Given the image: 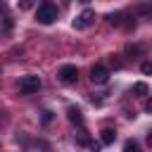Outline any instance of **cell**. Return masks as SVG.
I'll list each match as a JSON object with an SVG mask.
<instances>
[{"mask_svg":"<svg viewBox=\"0 0 152 152\" xmlns=\"http://www.w3.org/2000/svg\"><path fill=\"white\" fill-rule=\"evenodd\" d=\"M140 69H142V74H152V64H150V62H145Z\"/></svg>","mask_w":152,"mask_h":152,"instance_id":"4fadbf2b","label":"cell"},{"mask_svg":"<svg viewBox=\"0 0 152 152\" xmlns=\"http://www.w3.org/2000/svg\"><path fill=\"white\" fill-rule=\"evenodd\" d=\"M93 21H95V12H93V10H83V12H81V14L74 19V28L83 31V28L93 26Z\"/></svg>","mask_w":152,"mask_h":152,"instance_id":"3957f363","label":"cell"},{"mask_svg":"<svg viewBox=\"0 0 152 152\" xmlns=\"http://www.w3.org/2000/svg\"><path fill=\"white\" fill-rule=\"evenodd\" d=\"M40 88V78L38 76H21L19 78V90L24 95H31V93H38Z\"/></svg>","mask_w":152,"mask_h":152,"instance_id":"7a4b0ae2","label":"cell"},{"mask_svg":"<svg viewBox=\"0 0 152 152\" xmlns=\"http://www.w3.org/2000/svg\"><path fill=\"white\" fill-rule=\"evenodd\" d=\"M107 19H109V24H114V26H121V24H124V14H121V12L107 14Z\"/></svg>","mask_w":152,"mask_h":152,"instance_id":"ba28073f","label":"cell"},{"mask_svg":"<svg viewBox=\"0 0 152 152\" xmlns=\"http://www.w3.org/2000/svg\"><path fill=\"white\" fill-rule=\"evenodd\" d=\"M107 78H109V71H107L102 64H95V66L90 69V81H93V83L102 86V83H107Z\"/></svg>","mask_w":152,"mask_h":152,"instance_id":"5b68a950","label":"cell"},{"mask_svg":"<svg viewBox=\"0 0 152 152\" xmlns=\"http://www.w3.org/2000/svg\"><path fill=\"white\" fill-rule=\"evenodd\" d=\"M78 2H83V5H86V2H90V0H78Z\"/></svg>","mask_w":152,"mask_h":152,"instance_id":"ac0fdd59","label":"cell"},{"mask_svg":"<svg viewBox=\"0 0 152 152\" xmlns=\"http://www.w3.org/2000/svg\"><path fill=\"white\" fill-rule=\"evenodd\" d=\"M33 5V0H21V10H28Z\"/></svg>","mask_w":152,"mask_h":152,"instance_id":"5bb4252c","label":"cell"},{"mask_svg":"<svg viewBox=\"0 0 152 152\" xmlns=\"http://www.w3.org/2000/svg\"><path fill=\"white\" fill-rule=\"evenodd\" d=\"M66 116H69L71 124H81V121H83V114H81L78 107H69V109H66Z\"/></svg>","mask_w":152,"mask_h":152,"instance_id":"8992f818","label":"cell"},{"mask_svg":"<svg viewBox=\"0 0 152 152\" xmlns=\"http://www.w3.org/2000/svg\"><path fill=\"white\" fill-rule=\"evenodd\" d=\"M133 93H138V95H147V86H145V83H135V86H133Z\"/></svg>","mask_w":152,"mask_h":152,"instance_id":"30bf717a","label":"cell"},{"mask_svg":"<svg viewBox=\"0 0 152 152\" xmlns=\"http://www.w3.org/2000/svg\"><path fill=\"white\" fill-rule=\"evenodd\" d=\"M36 19H38L40 24H52V21L57 19V7H55L50 0H43V2L38 5V10H36Z\"/></svg>","mask_w":152,"mask_h":152,"instance_id":"6da1fadb","label":"cell"},{"mask_svg":"<svg viewBox=\"0 0 152 152\" xmlns=\"http://www.w3.org/2000/svg\"><path fill=\"white\" fill-rule=\"evenodd\" d=\"M147 142H150V145H152V131H150V135H147Z\"/></svg>","mask_w":152,"mask_h":152,"instance_id":"e0dca14e","label":"cell"},{"mask_svg":"<svg viewBox=\"0 0 152 152\" xmlns=\"http://www.w3.org/2000/svg\"><path fill=\"white\" fill-rule=\"evenodd\" d=\"M57 76H59L62 83H76V78H78V69H76L74 64H64V66L57 71Z\"/></svg>","mask_w":152,"mask_h":152,"instance_id":"277c9868","label":"cell"},{"mask_svg":"<svg viewBox=\"0 0 152 152\" xmlns=\"http://www.w3.org/2000/svg\"><path fill=\"white\" fill-rule=\"evenodd\" d=\"M124 152H140V147H138L135 142H131V140H128V142L124 145Z\"/></svg>","mask_w":152,"mask_h":152,"instance_id":"7c38bea8","label":"cell"},{"mask_svg":"<svg viewBox=\"0 0 152 152\" xmlns=\"http://www.w3.org/2000/svg\"><path fill=\"white\" fill-rule=\"evenodd\" d=\"M88 147H90V150H95V152H97V150H100V142H88Z\"/></svg>","mask_w":152,"mask_h":152,"instance_id":"9a60e30c","label":"cell"},{"mask_svg":"<svg viewBox=\"0 0 152 152\" xmlns=\"http://www.w3.org/2000/svg\"><path fill=\"white\" fill-rule=\"evenodd\" d=\"M100 140H102V145H112V142L116 140V133H114V128H104V131L100 133Z\"/></svg>","mask_w":152,"mask_h":152,"instance_id":"52a82bcc","label":"cell"},{"mask_svg":"<svg viewBox=\"0 0 152 152\" xmlns=\"http://www.w3.org/2000/svg\"><path fill=\"white\" fill-rule=\"evenodd\" d=\"M40 121H43V124H50V121H52V112H50V109H43V112H40Z\"/></svg>","mask_w":152,"mask_h":152,"instance_id":"8fae6325","label":"cell"},{"mask_svg":"<svg viewBox=\"0 0 152 152\" xmlns=\"http://www.w3.org/2000/svg\"><path fill=\"white\" fill-rule=\"evenodd\" d=\"M145 109H147V112H150V114H152V97H150V100H147V104H145Z\"/></svg>","mask_w":152,"mask_h":152,"instance_id":"2e32d148","label":"cell"},{"mask_svg":"<svg viewBox=\"0 0 152 152\" xmlns=\"http://www.w3.org/2000/svg\"><path fill=\"white\" fill-rule=\"evenodd\" d=\"M126 55L128 57H138V55H142V48L140 45H126Z\"/></svg>","mask_w":152,"mask_h":152,"instance_id":"9c48e42d","label":"cell"}]
</instances>
